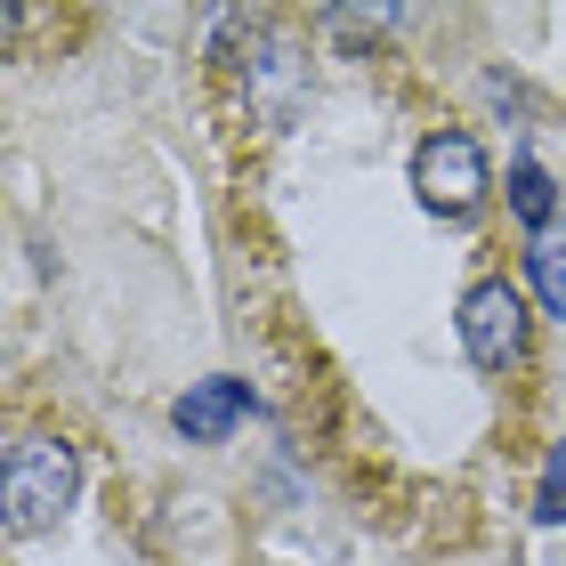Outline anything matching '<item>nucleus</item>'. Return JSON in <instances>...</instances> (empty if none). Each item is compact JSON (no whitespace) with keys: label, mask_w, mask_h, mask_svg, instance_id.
<instances>
[{"label":"nucleus","mask_w":566,"mask_h":566,"mask_svg":"<svg viewBox=\"0 0 566 566\" xmlns=\"http://www.w3.org/2000/svg\"><path fill=\"white\" fill-rule=\"evenodd\" d=\"M73 494H82V461H73L65 437H17L9 470H0V510H9V534H41L57 526Z\"/></svg>","instance_id":"f257e3e1"},{"label":"nucleus","mask_w":566,"mask_h":566,"mask_svg":"<svg viewBox=\"0 0 566 566\" xmlns=\"http://www.w3.org/2000/svg\"><path fill=\"white\" fill-rule=\"evenodd\" d=\"M485 154H478V138L470 130H437V138H421V154H413V195H421V211H437V219H470L478 202H485Z\"/></svg>","instance_id":"f03ea898"},{"label":"nucleus","mask_w":566,"mask_h":566,"mask_svg":"<svg viewBox=\"0 0 566 566\" xmlns=\"http://www.w3.org/2000/svg\"><path fill=\"white\" fill-rule=\"evenodd\" d=\"M453 324H461V348H470L478 373H510L526 356V300H518V283H470Z\"/></svg>","instance_id":"7ed1b4c3"},{"label":"nucleus","mask_w":566,"mask_h":566,"mask_svg":"<svg viewBox=\"0 0 566 566\" xmlns=\"http://www.w3.org/2000/svg\"><path fill=\"white\" fill-rule=\"evenodd\" d=\"M243 413H251V389H243V380H195V389L170 405V429L187 437V446H219Z\"/></svg>","instance_id":"20e7f679"},{"label":"nucleus","mask_w":566,"mask_h":566,"mask_svg":"<svg viewBox=\"0 0 566 566\" xmlns=\"http://www.w3.org/2000/svg\"><path fill=\"white\" fill-rule=\"evenodd\" d=\"M526 268H534V292H543V307H551V316H566V227H551V235H534Z\"/></svg>","instance_id":"39448f33"},{"label":"nucleus","mask_w":566,"mask_h":566,"mask_svg":"<svg viewBox=\"0 0 566 566\" xmlns=\"http://www.w3.org/2000/svg\"><path fill=\"white\" fill-rule=\"evenodd\" d=\"M510 202H518V219L534 227V235H551V211H558V195H551V178L534 170V163H518V170H510Z\"/></svg>","instance_id":"423d86ee"},{"label":"nucleus","mask_w":566,"mask_h":566,"mask_svg":"<svg viewBox=\"0 0 566 566\" xmlns=\"http://www.w3.org/2000/svg\"><path fill=\"white\" fill-rule=\"evenodd\" d=\"M534 518H543V526H566V437H558L551 461H543V494H534Z\"/></svg>","instance_id":"0eeeda50"}]
</instances>
